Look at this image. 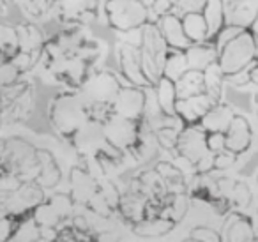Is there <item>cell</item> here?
Returning a JSON list of instances; mask_svg holds the SVG:
<instances>
[{"instance_id": "484cf974", "label": "cell", "mask_w": 258, "mask_h": 242, "mask_svg": "<svg viewBox=\"0 0 258 242\" xmlns=\"http://www.w3.org/2000/svg\"><path fill=\"white\" fill-rule=\"evenodd\" d=\"M187 69L186 55L180 50H170L166 55L165 66H163V76H166L168 80L175 82L180 75Z\"/></svg>"}, {"instance_id": "8fae6325", "label": "cell", "mask_w": 258, "mask_h": 242, "mask_svg": "<svg viewBox=\"0 0 258 242\" xmlns=\"http://www.w3.org/2000/svg\"><path fill=\"white\" fill-rule=\"evenodd\" d=\"M117 62L120 78L125 80L131 85L142 87V89H152L149 80L145 78L144 69H142V55L140 46L129 44L125 41H120L117 44Z\"/></svg>"}, {"instance_id": "ffe728a7", "label": "cell", "mask_w": 258, "mask_h": 242, "mask_svg": "<svg viewBox=\"0 0 258 242\" xmlns=\"http://www.w3.org/2000/svg\"><path fill=\"white\" fill-rule=\"evenodd\" d=\"M175 226H177V223L173 219H170V217L156 216V217H149V219L140 221V223L131 224L129 230L133 231L135 235H138V237L154 238V237L168 235Z\"/></svg>"}, {"instance_id": "7402d4cb", "label": "cell", "mask_w": 258, "mask_h": 242, "mask_svg": "<svg viewBox=\"0 0 258 242\" xmlns=\"http://www.w3.org/2000/svg\"><path fill=\"white\" fill-rule=\"evenodd\" d=\"M202 16H204L205 25H207L209 41H212L226 23L225 0H207L204 9H202Z\"/></svg>"}, {"instance_id": "30bf717a", "label": "cell", "mask_w": 258, "mask_h": 242, "mask_svg": "<svg viewBox=\"0 0 258 242\" xmlns=\"http://www.w3.org/2000/svg\"><path fill=\"white\" fill-rule=\"evenodd\" d=\"M145 104H147V89L131 85L124 80L111 110L118 117L140 122L145 117Z\"/></svg>"}, {"instance_id": "2e32d148", "label": "cell", "mask_w": 258, "mask_h": 242, "mask_svg": "<svg viewBox=\"0 0 258 242\" xmlns=\"http://www.w3.org/2000/svg\"><path fill=\"white\" fill-rule=\"evenodd\" d=\"M216 103L207 94L186 97V99H177L175 103V115L180 118L184 126H195L204 118V115L211 110Z\"/></svg>"}, {"instance_id": "d6a6232c", "label": "cell", "mask_w": 258, "mask_h": 242, "mask_svg": "<svg viewBox=\"0 0 258 242\" xmlns=\"http://www.w3.org/2000/svg\"><path fill=\"white\" fill-rule=\"evenodd\" d=\"M249 85L258 89V66L256 64H253L249 68Z\"/></svg>"}, {"instance_id": "83f0119b", "label": "cell", "mask_w": 258, "mask_h": 242, "mask_svg": "<svg viewBox=\"0 0 258 242\" xmlns=\"http://www.w3.org/2000/svg\"><path fill=\"white\" fill-rule=\"evenodd\" d=\"M207 0H173L172 13L177 16H182L186 13H202Z\"/></svg>"}, {"instance_id": "f546056e", "label": "cell", "mask_w": 258, "mask_h": 242, "mask_svg": "<svg viewBox=\"0 0 258 242\" xmlns=\"http://www.w3.org/2000/svg\"><path fill=\"white\" fill-rule=\"evenodd\" d=\"M205 142H207V149L212 154H221L225 152V133H216V131H205Z\"/></svg>"}, {"instance_id": "74e56055", "label": "cell", "mask_w": 258, "mask_h": 242, "mask_svg": "<svg viewBox=\"0 0 258 242\" xmlns=\"http://www.w3.org/2000/svg\"><path fill=\"white\" fill-rule=\"evenodd\" d=\"M53 2H55V4H57V2H60V0H53Z\"/></svg>"}, {"instance_id": "cb8c5ba5", "label": "cell", "mask_w": 258, "mask_h": 242, "mask_svg": "<svg viewBox=\"0 0 258 242\" xmlns=\"http://www.w3.org/2000/svg\"><path fill=\"white\" fill-rule=\"evenodd\" d=\"M152 90H154V96L159 108L166 115H175V103H177L175 82L168 80L166 76H161V80L152 87Z\"/></svg>"}, {"instance_id": "52a82bcc", "label": "cell", "mask_w": 258, "mask_h": 242, "mask_svg": "<svg viewBox=\"0 0 258 242\" xmlns=\"http://www.w3.org/2000/svg\"><path fill=\"white\" fill-rule=\"evenodd\" d=\"M122 83L124 80L117 73L110 71V69H96L87 78V82L80 87V90L90 106L111 108Z\"/></svg>"}, {"instance_id": "8d00e7d4", "label": "cell", "mask_w": 258, "mask_h": 242, "mask_svg": "<svg viewBox=\"0 0 258 242\" xmlns=\"http://www.w3.org/2000/svg\"><path fill=\"white\" fill-rule=\"evenodd\" d=\"M256 184H258V171H256Z\"/></svg>"}, {"instance_id": "1f68e13d", "label": "cell", "mask_w": 258, "mask_h": 242, "mask_svg": "<svg viewBox=\"0 0 258 242\" xmlns=\"http://www.w3.org/2000/svg\"><path fill=\"white\" fill-rule=\"evenodd\" d=\"M173 9V0H154L151 4V15L154 13L156 18L158 16H163L166 13H172Z\"/></svg>"}, {"instance_id": "7c38bea8", "label": "cell", "mask_w": 258, "mask_h": 242, "mask_svg": "<svg viewBox=\"0 0 258 242\" xmlns=\"http://www.w3.org/2000/svg\"><path fill=\"white\" fill-rule=\"evenodd\" d=\"M57 18L64 25L89 27L97 20L101 9V0H60L55 4Z\"/></svg>"}, {"instance_id": "5bb4252c", "label": "cell", "mask_w": 258, "mask_h": 242, "mask_svg": "<svg viewBox=\"0 0 258 242\" xmlns=\"http://www.w3.org/2000/svg\"><path fill=\"white\" fill-rule=\"evenodd\" d=\"M223 242H253L258 237L254 224L246 210H232L219 231Z\"/></svg>"}, {"instance_id": "9a60e30c", "label": "cell", "mask_w": 258, "mask_h": 242, "mask_svg": "<svg viewBox=\"0 0 258 242\" xmlns=\"http://www.w3.org/2000/svg\"><path fill=\"white\" fill-rule=\"evenodd\" d=\"M226 23L242 30L254 29L258 23V6L254 0H225Z\"/></svg>"}, {"instance_id": "277c9868", "label": "cell", "mask_w": 258, "mask_h": 242, "mask_svg": "<svg viewBox=\"0 0 258 242\" xmlns=\"http://www.w3.org/2000/svg\"><path fill=\"white\" fill-rule=\"evenodd\" d=\"M103 13L106 25L117 34L135 32L151 22V8L144 0H104Z\"/></svg>"}, {"instance_id": "f1b7e54d", "label": "cell", "mask_w": 258, "mask_h": 242, "mask_svg": "<svg viewBox=\"0 0 258 242\" xmlns=\"http://www.w3.org/2000/svg\"><path fill=\"white\" fill-rule=\"evenodd\" d=\"M240 32H242V29H239V27H235V25H230V23H225V25H223V29L218 32V36H216L211 43H214L216 50L219 51L226 43H228V41H232L233 37L239 36Z\"/></svg>"}, {"instance_id": "4316f807", "label": "cell", "mask_w": 258, "mask_h": 242, "mask_svg": "<svg viewBox=\"0 0 258 242\" xmlns=\"http://www.w3.org/2000/svg\"><path fill=\"white\" fill-rule=\"evenodd\" d=\"M179 126H165V128H159L154 131V138L158 147H161L163 150H168V152L173 154V149H175L177 138H179L180 133Z\"/></svg>"}, {"instance_id": "ba28073f", "label": "cell", "mask_w": 258, "mask_h": 242, "mask_svg": "<svg viewBox=\"0 0 258 242\" xmlns=\"http://www.w3.org/2000/svg\"><path fill=\"white\" fill-rule=\"evenodd\" d=\"M103 133L106 142L110 143L113 149L120 150L125 156H131L137 149L138 142H140L142 128H144V120L135 122L129 118L118 117V115H111L108 120L103 124Z\"/></svg>"}, {"instance_id": "d4e9b609", "label": "cell", "mask_w": 258, "mask_h": 242, "mask_svg": "<svg viewBox=\"0 0 258 242\" xmlns=\"http://www.w3.org/2000/svg\"><path fill=\"white\" fill-rule=\"evenodd\" d=\"M204 78H205V94H207L209 97H212L216 103L223 101V85H225V76H223L221 69L218 68L216 62L205 69Z\"/></svg>"}, {"instance_id": "8992f818", "label": "cell", "mask_w": 258, "mask_h": 242, "mask_svg": "<svg viewBox=\"0 0 258 242\" xmlns=\"http://www.w3.org/2000/svg\"><path fill=\"white\" fill-rule=\"evenodd\" d=\"M140 32H142V43H140L142 69H144V75L149 80L151 87H154L163 76V66H165L166 55H168L170 48L166 44L159 27L152 20L142 27Z\"/></svg>"}, {"instance_id": "3957f363", "label": "cell", "mask_w": 258, "mask_h": 242, "mask_svg": "<svg viewBox=\"0 0 258 242\" xmlns=\"http://www.w3.org/2000/svg\"><path fill=\"white\" fill-rule=\"evenodd\" d=\"M173 156L184 159L191 168L195 175L212 173L214 171V154L207 149L205 142V131L198 124L184 126L179 133Z\"/></svg>"}, {"instance_id": "5b68a950", "label": "cell", "mask_w": 258, "mask_h": 242, "mask_svg": "<svg viewBox=\"0 0 258 242\" xmlns=\"http://www.w3.org/2000/svg\"><path fill=\"white\" fill-rule=\"evenodd\" d=\"M254 60H256V30L247 29L228 41L218 51L216 64L221 69L223 76L228 78L242 69L251 68Z\"/></svg>"}, {"instance_id": "44dd1931", "label": "cell", "mask_w": 258, "mask_h": 242, "mask_svg": "<svg viewBox=\"0 0 258 242\" xmlns=\"http://www.w3.org/2000/svg\"><path fill=\"white\" fill-rule=\"evenodd\" d=\"M175 92H177V99H186V97L205 94L204 71L186 69V71L175 80Z\"/></svg>"}, {"instance_id": "7a4b0ae2", "label": "cell", "mask_w": 258, "mask_h": 242, "mask_svg": "<svg viewBox=\"0 0 258 242\" xmlns=\"http://www.w3.org/2000/svg\"><path fill=\"white\" fill-rule=\"evenodd\" d=\"M48 120L64 142L75 136L90 120L89 103L82 90L68 89L58 92L48 106Z\"/></svg>"}, {"instance_id": "9c48e42d", "label": "cell", "mask_w": 258, "mask_h": 242, "mask_svg": "<svg viewBox=\"0 0 258 242\" xmlns=\"http://www.w3.org/2000/svg\"><path fill=\"white\" fill-rule=\"evenodd\" d=\"M104 178V177H103ZM69 195L76 207L85 209L101 193V178L89 171L82 163H76L69 171Z\"/></svg>"}, {"instance_id": "836d02e7", "label": "cell", "mask_w": 258, "mask_h": 242, "mask_svg": "<svg viewBox=\"0 0 258 242\" xmlns=\"http://www.w3.org/2000/svg\"><path fill=\"white\" fill-rule=\"evenodd\" d=\"M182 242H205V240H204V238H200V237H198L197 233H193V231H191V233H189V237H187V238H184Z\"/></svg>"}, {"instance_id": "4dcf8cb0", "label": "cell", "mask_w": 258, "mask_h": 242, "mask_svg": "<svg viewBox=\"0 0 258 242\" xmlns=\"http://www.w3.org/2000/svg\"><path fill=\"white\" fill-rule=\"evenodd\" d=\"M225 82H228L235 89H246V87H249V68L228 76V78H225Z\"/></svg>"}, {"instance_id": "4fadbf2b", "label": "cell", "mask_w": 258, "mask_h": 242, "mask_svg": "<svg viewBox=\"0 0 258 242\" xmlns=\"http://www.w3.org/2000/svg\"><path fill=\"white\" fill-rule=\"evenodd\" d=\"M253 126L246 115L237 111L230 122L228 129L225 131V149L233 156L240 157L251 149L253 143Z\"/></svg>"}, {"instance_id": "d6986e66", "label": "cell", "mask_w": 258, "mask_h": 242, "mask_svg": "<svg viewBox=\"0 0 258 242\" xmlns=\"http://www.w3.org/2000/svg\"><path fill=\"white\" fill-rule=\"evenodd\" d=\"M184 55H186L187 69H198V71H205L209 66L218 60V50H216L214 43H211V41L191 44L184 51Z\"/></svg>"}, {"instance_id": "603a6c76", "label": "cell", "mask_w": 258, "mask_h": 242, "mask_svg": "<svg viewBox=\"0 0 258 242\" xmlns=\"http://www.w3.org/2000/svg\"><path fill=\"white\" fill-rule=\"evenodd\" d=\"M180 22H182L184 27V34H186V37L189 39L191 44L209 41L207 25H205V20L202 16V13H186V15L180 16Z\"/></svg>"}, {"instance_id": "e575fe53", "label": "cell", "mask_w": 258, "mask_h": 242, "mask_svg": "<svg viewBox=\"0 0 258 242\" xmlns=\"http://www.w3.org/2000/svg\"><path fill=\"white\" fill-rule=\"evenodd\" d=\"M254 64L258 66V32H256V60H254Z\"/></svg>"}, {"instance_id": "d590c367", "label": "cell", "mask_w": 258, "mask_h": 242, "mask_svg": "<svg viewBox=\"0 0 258 242\" xmlns=\"http://www.w3.org/2000/svg\"><path fill=\"white\" fill-rule=\"evenodd\" d=\"M144 2H145V4L149 6V8H151V0H144Z\"/></svg>"}, {"instance_id": "e0dca14e", "label": "cell", "mask_w": 258, "mask_h": 242, "mask_svg": "<svg viewBox=\"0 0 258 242\" xmlns=\"http://www.w3.org/2000/svg\"><path fill=\"white\" fill-rule=\"evenodd\" d=\"M156 25L159 27L163 37H165L166 44H168L170 50H180L186 51L191 46L189 39L184 34V27L180 22V16L173 15V13H166L163 16H158L154 20Z\"/></svg>"}, {"instance_id": "ac0fdd59", "label": "cell", "mask_w": 258, "mask_h": 242, "mask_svg": "<svg viewBox=\"0 0 258 242\" xmlns=\"http://www.w3.org/2000/svg\"><path fill=\"white\" fill-rule=\"evenodd\" d=\"M235 113L237 111L232 104L225 103V101H219L218 104H214V106L204 115V118L198 122V126H200L204 131L225 133Z\"/></svg>"}, {"instance_id": "6da1fadb", "label": "cell", "mask_w": 258, "mask_h": 242, "mask_svg": "<svg viewBox=\"0 0 258 242\" xmlns=\"http://www.w3.org/2000/svg\"><path fill=\"white\" fill-rule=\"evenodd\" d=\"M50 154L20 135H0V217L29 216L46 200L43 168Z\"/></svg>"}]
</instances>
